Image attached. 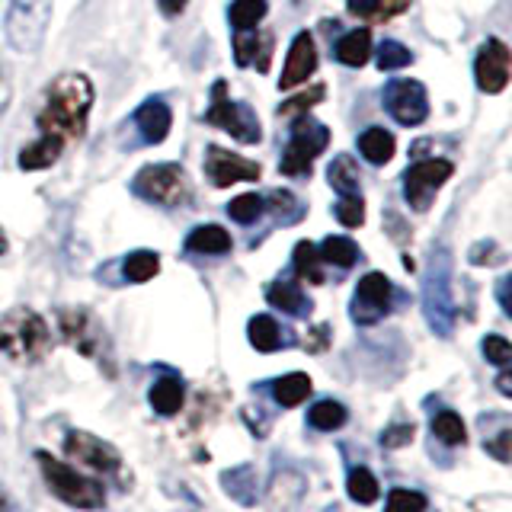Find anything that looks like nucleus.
I'll return each mask as SVG.
<instances>
[{"label":"nucleus","mask_w":512,"mask_h":512,"mask_svg":"<svg viewBox=\"0 0 512 512\" xmlns=\"http://www.w3.org/2000/svg\"><path fill=\"white\" fill-rule=\"evenodd\" d=\"M93 106V84L87 74H61L45 96V109L39 112L42 135L80 138L87 132V116Z\"/></svg>","instance_id":"nucleus-1"},{"label":"nucleus","mask_w":512,"mask_h":512,"mask_svg":"<svg viewBox=\"0 0 512 512\" xmlns=\"http://www.w3.org/2000/svg\"><path fill=\"white\" fill-rule=\"evenodd\" d=\"M48 346H52V333L48 324L29 308H13L0 317V352L13 362H39L45 359Z\"/></svg>","instance_id":"nucleus-2"},{"label":"nucleus","mask_w":512,"mask_h":512,"mask_svg":"<svg viewBox=\"0 0 512 512\" xmlns=\"http://www.w3.org/2000/svg\"><path fill=\"white\" fill-rule=\"evenodd\" d=\"M36 461H39V468H42V477H45L48 490H52L61 503H68L74 509H100V506H106L103 484H96V480L77 474L71 464L52 458L48 452H36Z\"/></svg>","instance_id":"nucleus-3"},{"label":"nucleus","mask_w":512,"mask_h":512,"mask_svg":"<svg viewBox=\"0 0 512 512\" xmlns=\"http://www.w3.org/2000/svg\"><path fill=\"white\" fill-rule=\"evenodd\" d=\"M423 308H426L432 330H436L439 336L452 333L455 301H452V256H448V250L432 253L426 282H423Z\"/></svg>","instance_id":"nucleus-4"},{"label":"nucleus","mask_w":512,"mask_h":512,"mask_svg":"<svg viewBox=\"0 0 512 512\" xmlns=\"http://www.w3.org/2000/svg\"><path fill=\"white\" fill-rule=\"evenodd\" d=\"M330 144V128L301 112L292 122V135H288V148L279 160V170L285 176H311L314 157H320Z\"/></svg>","instance_id":"nucleus-5"},{"label":"nucleus","mask_w":512,"mask_h":512,"mask_svg":"<svg viewBox=\"0 0 512 512\" xmlns=\"http://www.w3.org/2000/svg\"><path fill=\"white\" fill-rule=\"evenodd\" d=\"M52 20V0H10L7 10V42L13 52H39Z\"/></svg>","instance_id":"nucleus-6"},{"label":"nucleus","mask_w":512,"mask_h":512,"mask_svg":"<svg viewBox=\"0 0 512 512\" xmlns=\"http://www.w3.org/2000/svg\"><path fill=\"white\" fill-rule=\"evenodd\" d=\"M132 192L141 196L144 202L164 205V208H176L189 202V176L180 164H154L144 167L135 180H132Z\"/></svg>","instance_id":"nucleus-7"},{"label":"nucleus","mask_w":512,"mask_h":512,"mask_svg":"<svg viewBox=\"0 0 512 512\" xmlns=\"http://www.w3.org/2000/svg\"><path fill=\"white\" fill-rule=\"evenodd\" d=\"M205 122L221 128V132H228L240 144H260V138H263L256 112L247 103H237V100H228V96H224V80H218L212 90V109L205 112Z\"/></svg>","instance_id":"nucleus-8"},{"label":"nucleus","mask_w":512,"mask_h":512,"mask_svg":"<svg viewBox=\"0 0 512 512\" xmlns=\"http://www.w3.org/2000/svg\"><path fill=\"white\" fill-rule=\"evenodd\" d=\"M58 327H61L64 340H68L80 356H87L93 362L109 359V336L100 320H96L87 308H64L58 314Z\"/></svg>","instance_id":"nucleus-9"},{"label":"nucleus","mask_w":512,"mask_h":512,"mask_svg":"<svg viewBox=\"0 0 512 512\" xmlns=\"http://www.w3.org/2000/svg\"><path fill=\"white\" fill-rule=\"evenodd\" d=\"M452 176V160L442 157H429V160H416L413 167L404 173V199L413 212H429L432 199H436V189Z\"/></svg>","instance_id":"nucleus-10"},{"label":"nucleus","mask_w":512,"mask_h":512,"mask_svg":"<svg viewBox=\"0 0 512 512\" xmlns=\"http://www.w3.org/2000/svg\"><path fill=\"white\" fill-rule=\"evenodd\" d=\"M391 298H394V288L388 276H384V272H368L356 285V295H352V304H349V317L362 327H372L391 314Z\"/></svg>","instance_id":"nucleus-11"},{"label":"nucleus","mask_w":512,"mask_h":512,"mask_svg":"<svg viewBox=\"0 0 512 512\" xmlns=\"http://www.w3.org/2000/svg\"><path fill=\"white\" fill-rule=\"evenodd\" d=\"M384 109L391 112V119H397L400 125H423L429 119V96L426 87L420 80H410V77H400L391 80L384 87Z\"/></svg>","instance_id":"nucleus-12"},{"label":"nucleus","mask_w":512,"mask_h":512,"mask_svg":"<svg viewBox=\"0 0 512 512\" xmlns=\"http://www.w3.org/2000/svg\"><path fill=\"white\" fill-rule=\"evenodd\" d=\"M64 455L77 464H87L90 471H100V474H112L122 468V455L112 448L109 442L90 436L84 429H71L64 436Z\"/></svg>","instance_id":"nucleus-13"},{"label":"nucleus","mask_w":512,"mask_h":512,"mask_svg":"<svg viewBox=\"0 0 512 512\" xmlns=\"http://www.w3.org/2000/svg\"><path fill=\"white\" fill-rule=\"evenodd\" d=\"M509 68H512V55L503 39H487L480 45L477 61H474V80L484 93H503L509 84Z\"/></svg>","instance_id":"nucleus-14"},{"label":"nucleus","mask_w":512,"mask_h":512,"mask_svg":"<svg viewBox=\"0 0 512 512\" xmlns=\"http://www.w3.org/2000/svg\"><path fill=\"white\" fill-rule=\"evenodd\" d=\"M205 173H208V180H212V186L224 189V186H234V183L260 180V164L240 157V154L224 151V148H208L205 151Z\"/></svg>","instance_id":"nucleus-15"},{"label":"nucleus","mask_w":512,"mask_h":512,"mask_svg":"<svg viewBox=\"0 0 512 512\" xmlns=\"http://www.w3.org/2000/svg\"><path fill=\"white\" fill-rule=\"evenodd\" d=\"M314 71H317V45H314V36H311V32H298L292 48H288L285 68H282V77H279V90L282 93L295 90Z\"/></svg>","instance_id":"nucleus-16"},{"label":"nucleus","mask_w":512,"mask_h":512,"mask_svg":"<svg viewBox=\"0 0 512 512\" xmlns=\"http://www.w3.org/2000/svg\"><path fill=\"white\" fill-rule=\"evenodd\" d=\"M135 128L144 144H160L170 135V125H173V112L167 106V100L160 96H148L138 109H135Z\"/></svg>","instance_id":"nucleus-17"},{"label":"nucleus","mask_w":512,"mask_h":512,"mask_svg":"<svg viewBox=\"0 0 512 512\" xmlns=\"http://www.w3.org/2000/svg\"><path fill=\"white\" fill-rule=\"evenodd\" d=\"M269 55H272V36H260V32H240L234 39V61L237 68H256L266 71L269 68Z\"/></svg>","instance_id":"nucleus-18"},{"label":"nucleus","mask_w":512,"mask_h":512,"mask_svg":"<svg viewBox=\"0 0 512 512\" xmlns=\"http://www.w3.org/2000/svg\"><path fill=\"white\" fill-rule=\"evenodd\" d=\"M266 301L272 308H279L282 314H292V317H308L311 314V301L304 298L301 285L292 282V279H276L269 282L266 288Z\"/></svg>","instance_id":"nucleus-19"},{"label":"nucleus","mask_w":512,"mask_h":512,"mask_svg":"<svg viewBox=\"0 0 512 512\" xmlns=\"http://www.w3.org/2000/svg\"><path fill=\"white\" fill-rule=\"evenodd\" d=\"M61 151H64V138L42 135L39 141L26 144V148L20 151V157H16V164H20V170H29V173L32 170H45L61 157Z\"/></svg>","instance_id":"nucleus-20"},{"label":"nucleus","mask_w":512,"mask_h":512,"mask_svg":"<svg viewBox=\"0 0 512 512\" xmlns=\"http://www.w3.org/2000/svg\"><path fill=\"white\" fill-rule=\"evenodd\" d=\"M151 407L160 413V416H176L183 410V400H186V388H183V381L176 378V375H164V378H157L151 384Z\"/></svg>","instance_id":"nucleus-21"},{"label":"nucleus","mask_w":512,"mask_h":512,"mask_svg":"<svg viewBox=\"0 0 512 512\" xmlns=\"http://www.w3.org/2000/svg\"><path fill=\"white\" fill-rule=\"evenodd\" d=\"M234 247L231 234L221 228V224H202V228L189 231L186 237V250L189 253H202V256H221Z\"/></svg>","instance_id":"nucleus-22"},{"label":"nucleus","mask_w":512,"mask_h":512,"mask_svg":"<svg viewBox=\"0 0 512 512\" xmlns=\"http://www.w3.org/2000/svg\"><path fill=\"white\" fill-rule=\"evenodd\" d=\"M368 58H372V32L368 29H352L336 42V61L346 68H362Z\"/></svg>","instance_id":"nucleus-23"},{"label":"nucleus","mask_w":512,"mask_h":512,"mask_svg":"<svg viewBox=\"0 0 512 512\" xmlns=\"http://www.w3.org/2000/svg\"><path fill=\"white\" fill-rule=\"evenodd\" d=\"M311 388L314 384L304 372H288V375L272 381V397H276L279 407H298L311 397Z\"/></svg>","instance_id":"nucleus-24"},{"label":"nucleus","mask_w":512,"mask_h":512,"mask_svg":"<svg viewBox=\"0 0 512 512\" xmlns=\"http://www.w3.org/2000/svg\"><path fill=\"white\" fill-rule=\"evenodd\" d=\"M330 186L340 192V196H362V176H359V164L349 154L333 157V164L327 170Z\"/></svg>","instance_id":"nucleus-25"},{"label":"nucleus","mask_w":512,"mask_h":512,"mask_svg":"<svg viewBox=\"0 0 512 512\" xmlns=\"http://www.w3.org/2000/svg\"><path fill=\"white\" fill-rule=\"evenodd\" d=\"M359 151L362 157L368 160V164H388V160L394 157V135L391 132H384V128H365V132L359 135Z\"/></svg>","instance_id":"nucleus-26"},{"label":"nucleus","mask_w":512,"mask_h":512,"mask_svg":"<svg viewBox=\"0 0 512 512\" xmlns=\"http://www.w3.org/2000/svg\"><path fill=\"white\" fill-rule=\"evenodd\" d=\"M247 340L256 352H276L282 346V330L269 314H256L247 324Z\"/></svg>","instance_id":"nucleus-27"},{"label":"nucleus","mask_w":512,"mask_h":512,"mask_svg":"<svg viewBox=\"0 0 512 512\" xmlns=\"http://www.w3.org/2000/svg\"><path fill=\"white\" fill-rule=\"evenodd\" d=\"M292 266H295V272H298V279L311 282V285H320V282H324V260H320L317 244H311V240H301V244H295Z\"/></svg>","instance_id":"nucleus-28"},{"label":"nucleus","mask_w":512,"mask_h":512,"mask_svg":"<svg viewBox=\"0 0 512 512\" xmlns=\"http://www.w3.org/2000/svg\"><path fill=\"white\" fill-rule=\"evenodd\" d=\"M346 493H349L352 503L372 506V503H378V496H381V484L368 468H352L349 477H346Z\"/></svg>","instance_id":"nucleus-29"},{"label":"nucleus","mask_w":512,"mask_h":512,"mask_svg":"<svg viewBox=\"0 0 512 512\" xmlns=\"http://www.w3.org/2000/svg\"><path fill=\"white\" fill-rule=\"evenodd\" d=\"M429 429H432V436H436L442 445H464L468 442V426H464V420L455 413V410H442V413H436L432 416V423H429Z\"/></svg>","instance_id":"nucleus-30"},{"label":"nucleus","mask_w":512,"mask_h":512,"mask_svg":"<svg viewBox=\"0 0 512 512\" xmlns=\"http://www.w3.org/2000/svg\"><path fill=\"white\" fill-rule=\"evenodd\" d=\"M346 420H349V413L340 400H317V404L308 410V423L320 432L340 429V426H346Z\"/></svg>","instance_id":"nucleus-31"},{"label":"nucleus","mask_w":512,"mask_h":512,"mask_svg":"<svg viewBox=\"0 0 512 512\" xmlns=\"http://www.w3.org/2000/svg\"><path fill=\"white\" fill-rule=\"evenodd\" d=\"M317 253H320V260H324V263H333L340 269L356 266V260H359L356 240H349V237H327L324 244L317 247Z\"/></svg>","instance_id":"nucleus-32"},{"label":"nucleus","mask_w":512,"mask_h":512,"mask_svg":"<svg viewBox=\"0 0 512 512\" xmlns=\"http://www.w3.org/2000/svg\"><path fill=\"white\" fill-rule=\"evenodd\" d=\"M160 272V256L151 250H135L132 256H125L122 263V276L128 282H148Z\"/></svg>","instance_id":"nucleus-33"},{"label":"nucleus","mask_w":512,"mask_h":512,"mask_svg":"<svg viewBox=\"0 0 512 512\" xmlns=\"http://www.w3.org/2000/svg\"><path fill=\"white\" fill-rule=\"evenodd\" d=\"M266 0H234L231 10H228V20L237 32H247V29H256L263 23L266 16Z\"/></svg>","instance_id":"nucleus-34"},{"label":"nucleus","mask_w":512,"mask_h":512,"mask_svg":"<svg viewBox=\"0 0 512 512\" xmlns=\"http://www.w3.org/2000/svg\"><path fill=\"white\" fill-rule=\"evenodd\" d=\"M429 500L420 490H404V487H394L388 493V503H384V512H426Z\"/></svg>","instance_id":"nucleus-35"},{"label":"nucleus","mask_w":512,"mask_h":512,"mask_svg":"<svg viewBox=\"0 0 512 512\" xmlns=\"http://www.w3.org/2000/svg\"><path fill=\"white\" fill-rule=\"evenodd\" d=\"M228 215L240 224H253L256 218L263 215V199L256 196V192H244V196H237L228 202Z\"/></svg>","instance_id":"nucleus-36"},{"label":"nucleus","mask_w":512,"mask_h":512,"mask_svg":"<svg viewBox=\"0 0 512 512\" xmlns=\"http://www.w3.org/2000/svg\"><path fill=\"white\" fill-rule=\"evenodd\" d=\"M410 61H413L410 48H404L400 42L388 39V42L378 45V68L381 71H400V68H407Z\"/></svg>","instance_id":"nucleus-37"},{"label":"nucleus","mask_w":512,"mask_h":512,"mask_svg":"<svg viewBox=\"0 0 512 512\" xmlns=\"http://www.w3.org/2000/svg\"><path fill=\"white\" fill-rule=\"evenodd\" d=\"M480 349H484V359L496 368H506L512 362V343L506 340V336L500 333H490L484 343H480Z\"/></svg>","instance_id":"nucleus-38"},{"label":"nucleus","mask_w":512,"mask_h":512,"mask_svg":"<svg viewBox=\"0 0 512 512\" xmlns=\"http://www.w3.org/2000/svg\"><path fill=\"white\" fill-rule=\"evenodd\" d=\"M333 212L346 228H359L365 221V202H362V196H340V202L333 205Z\"/></svg>","instance_id":"nucleus-39"},{"label":"nucleus","mask_w":512,"mask_h":512,"mask_svg":"<svg viewBox=\"0 0 512 512\" xmlns=\"http://www.w3.org/2000/svg\"><path fill=\"white\" fill-rule=\"evenodd\" d=\"M320 100H324V87H311L308 93H301V96H295V100H285L282 106H279V116H301V112H308L311 106H317Z\"/></svg>","instance_id":"nucleus-40"},{"label":"nucleus","mask_w":512,"mask_h":512,"mask_svg":"<svg viewBox=\"0 0 512 512\" xmlns=\"http://www.w3.org/2000/svg\"><path fill=\"white\" fill-rule=\"evenodd\" d=\"M413 436H416L413 423H394V426H388L381 432V445L384 448H404V445L413 442Z\"/></svg>","instance_id":"nucleus-41"},{"label":"nucleus","mask_w":512,"mask_h":512,"mask_svg":"<svg viewBox=\"0 0 512 512\" xmlns=\"http://www.w3.org/2000/svg\"><path fill=\"white\" fill-rule=\"evenodd\" d=\"M378 7L381 0H346V10L352 16H368V20H378Z\"/></svg>","instance_id":"nucleus-42"},{"label":"nucleus","mask_w":512,"mask_h":512,"mask_svg":"<svg viewBox=\"0 0 512 512\" xmlns=\"http://www.w3.org/2000/svg\"><path fill=\"white\" fill-rule=\"evenodd\" d=\"M509 442H512V432L509 429H503L500 436H496V442H487V452L490 455H496V461H509Z\"/></svg>","instance_id":"nucleus-43"},{"label":"nucleus","mask_w":512,"mask_h":512,"mask_svg":"<svg viewBox=\"0 0 512 512\" xmlns=\"http://www.w3.org/2000/svg\"><path fill=\"white\" fill-rule=\"evenodd\" d=\"M157 4H160V10H164V16H180L189 0H157Z\"/></svg>","instance_id":"nucleus-44"},{"label":"nucleus","mask_w":512,"mask_h":512,"mask_svg":"<svg viewBox=\"0 0 512 512\" xmlns=\"http://www.w3.org/2000/svg\"><path fill=\"white\" fill-rule=\"evenodd\" d=\"M496 295H500L503 311H506V314H512V304H509V276H503V279H500V292H496Z\"/></svg>","instance_id":"nucleus-45"},{"label":"nucleus","mask_w":512,"mask_h":512,"mask_svg":"<svg viewBox=\"0 0 512 512\" xmlns=\"http://www.w3.org/2000/svg\"><path fill=\"white\" fill-rule=\"evenodd\" d=\"M496 388H500V394H512V378H509V372H506V368H503V372H500V378H496Z\"/></svg>","instance_id":"nucleus-46"},{"label":"nucleus","mask_w":512,"mask_h":512,"mask_svg":"<svg viewBox=\"0 0 512 512\" xmlns=\"http://www.w3.org/2000/svg\"><path fill=\"white\" fill-rule=\"evenodd\" d=\"M0 253H7V234L0 231Z\"/></svg>","instance_id":"nucleus-47"}]
</instances>
